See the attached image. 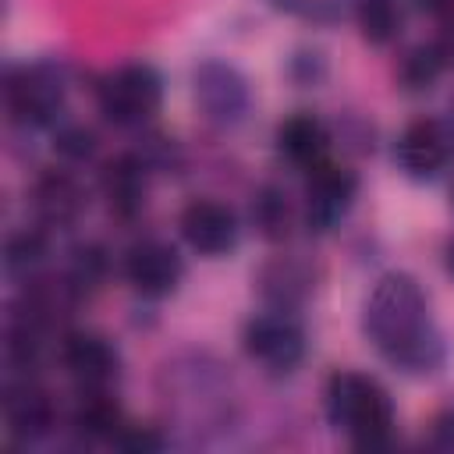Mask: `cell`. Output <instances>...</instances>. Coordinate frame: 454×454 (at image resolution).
Segmentation results:
<instances>
[{
	"instance_id": "cell-3",
	"label": "cell",
	"mask_w": 454,
	"mask_h": 454,
	"mask_svg": "<svg viewBox=\"0 0 454 454\" xmlns=\"http://www.w3.org/2000/svg\"><path fill=\"white\" fill-rule=\"evenodd\" d=\"M163 96V82L149 64H124L99 82V110L106 121L135 128L145 124Z\"/></svg>"
},
{
	"instance_id": "cell-23",
	"label": "cell",
	"mask_w": 454,
	"mask_h": 454,
	"mask_svg": "<svg viewBox=\"0 0 454 454\" xmlns=\"http://www.w3.org/2000/svg\"><path fill=\"white\" fill-rule=\"evenodd\" d=\"M117 443H121L124 450H160V447H163V440H160L153 429H142V426H124V429L117 433Z\"/></svg>"
},
{
	"instance_id": "cell-9",
	"label": "cell",
	"mask_w": 454,
	"mask_h": 454,
	"mask_svg": "<svg viewBox=\"0 0 454 454\" xmlns=\"http://www.w3.org/2000/svg\"><path fill=\"white\" fill-rule=\"evenodd\" d=\"M450 149H454L450 131L433 117H419L397 138V163L411 177H433L447 167Z\"/></svg>"
},
{
	"instance_id": "cell-16",
	"label": "cell",
	"mask_w": 454,
	"mask_h": 454,
	"mask_svg": "<svg viewBox=\"0 0 454 454\" xmlns=\"http://www.w3.org/2000/svg\"><path fill=\"white\" fill-rule=\"evenodd\" d=\"M74 429L89 440H106V436L117 440V433L124 429L121 404L106 390H85V397L74 408Z\"/></svg>"
},
{
	"instance_id": "cell-5",
	"label": "cell",
	"mask_w": 454,
	"mask_h": 454,
	"mask_svg": "<svg viewBox=\"0 0 454 454\" xmlns=\"http://www.w3.org/2000/svg\"><path fill=\"white\" fill-rule=\"evenodd\" d=\"M195 103L202 106V114L220 124V128H234L245 121L248 114V82L241 78V71H234L223 60H206L195 71Z\"/></svg>"
},
{
	"instance_id": "cell-1",
	"label": "cell",
	"mask_w": 454,
	"mask_h": 454,
	"mask_svg": "<svg viewBox=\"0 0 454 454\" xmlns=\"http://www.w3.org/2000/svg\"><path fill=\"white\" fill-rule=\"evenodd\" d=\"M365 333L394 365L429 372L443 358V337L429 316L422 287L408 273H387L365 298Z\"/></svg>"
},
{
	"instance_id": "cell-27",
	"label": "cell",
	"mask_w": 454,
	"mask_h": 454,
	"mask_svg": "<svg viewBox=\"0 0 454 454\" xmlns=\"http://www.w3.org/2000/svg\"><path fill=\"white\" fill-rule=\"evenodd\" d=\"M447 266H450V273H454V245H450V252H447Z\"/></svg>"
},
{
	"instance_id": "cell-8",
	"label": "cell",
	"mask_w": 454,
	"mask_h": 454,
	"mask_svg": "<svg viewBox=\"0 0 454 454\" xmlns=\"http://www.w3.org/2000/svg\"><path fill=\"white\" fill-rule=\"evenodd\" d=\"M355 174L323 160L309 170V188H305V206H309V223L316 231H326L333 227L348 209H351V199H355Z\"/></svg>"
},
{
	"instance_id": "cell-13",
	"label": "cell",
	"mask_w": 454,
	"mask_h": 454,
	"mask_svg": "<svg viewBox=\"0 0 454 454\" xmlns=\"http://www.w3.org/2000/svg\"><path fill=\"white\" fill-rule=\"evenodd\" d=\"M32 199H35L39 220L50 223V227H71V223L82 216V209H85V192H82V184H78L71 174H60V170L43 174V177L35 181Z\"/></svg>"
},
{
	"instance_id": "cell-25",
	"label": "cell",
	"mask_w": 454,
	"mask_h": 454,
	"mask_svg": "<svg viewBox=\"0 0 454 454\" xmlns=\"http://www.w3.org/2000/svg\"><path fill=\"white\" fill-rule=\"evenodd\" d=\"M436 440H440V443H447V447L454 443V408H450V411H443V415L436 419Z\"/></svg>"
},
{
	"instance_id": "cell-11",
	"label": "cell",
	"mask_w": 454,
	"mask_h": 454,
	"mask_svg": "<svg viewBox=\"0 0 454 454\" xmlns=\"http://www.w3.org/2000/svg\"><path fill=\"white\" fill-rule=\"evenodd\" d=\"M181 234L184 241L202 255H223L238 245V216L213 199H195L181 213Z\"/></svg>"
},
{
	"instance_id": "cell-2",
	"label": "cell",
	"mask_w": 454,
	"mask_h": 454,
	"mask_svg": "<svg viewBox=\"0 0 454 454\" xmlns=\"http://www.w3.org/2000/svg\"><path fill=\"white\" fill-rule=\"evenodd\" d=\"M330 422L355 447H383L394 433V404L387 390L365 372H337L326 387Z\"/></svg>"
},
{
	"instance_id": "cell-20",
	"label": "cell",
	"mask_w": 454,
	"mask_h": 454,
	"mask_svg": "<svg viewBox=\"0 0 454 454\" xmlns=\"http://www.w3.org/2000/svg\"><path fill=\"white\" fill-rule=\"evenodd\" d=\"M440 71H443V60H440V53L429 43V46H419V50L408 53V60L401 67V78H404L408 89H426Z\"/></svg>"
},
{
	"instance_id": "cell-18",
	"label": "cell",
	"mask_w": 454,
	"mask_h": 454,
	"mask_svg": "<svg viewBox=\"0 0 454 454\" xmlns=\"http://www.w3.org/2000/svg\"><path fill=\"white\" fill-rule=\"evenodd\" d=\"M255 223L262 227L266 238H284L291 231V209H287V195L266 188L255 199Z\"/></svg>"
},
{
	"instance_id": "cell-17",
	"label": "cell",
	"mask_w": 454,
	"mask_h": 454,
	"mask_svg": "<svg viewBox=\"0 0 454 454\" xmlns=\"http://www.w3.org/2000/svg\"><path fill=\"white\" fill-rule=\"evenodd\" d=\"M358 28L369 43L383 46L401 32V4L397 0H355Z\"/></svg>"
},
{
	"instance_id": "cell-4",
	"label": "cell",
	"mask_w": 454,
	"mask_h": 454,
	"mask_svg": "<svg viewBox=\"0 0 454 454\" xmlns=\"http://www.w3.org/2000/svg\"><path fill=\"white\" fill-rule=\"evenodd\" d=\"M64 106V78L50 64L18 67L7 78V110L18 124H50Z\"/></svg>"
},
{
	"instance_id": "cell-22",
	"label": "cell",
	"mask_w": 454,
	"mask_h": 454,
	"mask_svg": "<svg viewBox=\"0 0 454 454\" xmlns=\"http://www.w3.org/2000/svg\"><path fill=\"white\" fill-rule=\"evenodd\" d=\"M92 149H96V135H92L89 128H82V124H64V128L57 131V153H64V156H71V160H85V156H92Z\"/></svg>"
},
{
	"instance_id": "cell-19",
	"label": "cell",
	"mask_w": 454,
	"mask_h": 454,
	"mask_svg": "<svg viewBox=\"0 0 454 454\" xmlns=\"http://www.w3.org/2000/svg\"><path fill=\"white\" fill-rule=\"evenodd\" d=\"M43 252H46V241H43L39 231H18L7 241V270L11 273H28L43 259Z\"/></svg>"
},
{
	"instance_id": "cell-14",
	"label": "cell",
	"mask_w": 454,
	"mask_h": 454,
	"mask_svg": "<svg viewBox=\"0 0 454 454\" xmlns=\"http://www.w3.org/2000/svg\"><path fill=\"white\" fill-rule=\"evenodd\" d=\"M103 195H106L110 213L135 216L145 206V163L131 153L114 156L103 167Z\"/></svg>"
},
{
	"instance_id": "cell-7",
	"label": "cell",
	"mask_w": 454,
	"mask_h": 454,
	"mask_svg": "<svg viewBox=\"0 0 454 454\" xmlns=\"http://www.w3.org/2000/svg\"><path fill=\"white\" fill-rule=\"evenodd\" d=\"M60 362L82 390H106L117 380L121 358L99 333H67L60 340Z\"/></svg>"
},
{
	"instance_id": "cell-15",
	"label": "cell",
	"mask_w": 454,
	"mask_h": 454,
	"mask_svg": "<svg viewBox=\"0 0 454 454\" xmlns=\"http://www.w3.org/2000/svg\"><path fill=\"white\" fill-rule=\"evenodd\" d=\"M277 149L287 163L312 170L326 160V128L312 114H294L277 128Z\"/></svg>"
},
{
	"instance_id": "cell-10",
	"label": "cell",
	"mask_w": 454,
	"mask_h": 454,
	"mask_svg": "<svg viewBox=\"0 0 454 454\" xmlns=\"http://www.w3.org/2000/svg\"><path fill=\"white\" fill-rule=\"evenodd\" d=\"M181 255L163 241H138L124 259L128 284L145 298H167L181 284Z\"/></svg>"
},
{
	"instance_id": "cell-26",
	"label": "cell",
	"mask_w": 454,
	"mask_h": 454,
	"mask_svg": "<svg viewBox=\"0 0 454 454\" xmlns=\"http://www.w3.org/2000/svg\"><path fill=\"white\" fill-rule=\"evenodd\" d=\"M422 11H429V14H436V18H450L454 14V0H415Z\"/></svg>"
},
{
	"instance_id": "cell-24",
	"label": "cell",
	"mask_w": 454,
	"mask_h": 454,
	"mask_svg": "<svg viewBox=\"0 0 454 454\" xmlns=\"http://www.w3.org/2000/svg\"><path fill=\"white\" fill-rule=\"evenodd\" d=\"M433 50L440 53V60H443V67H450L454 64V14L443 21V28H440V35L433 39Z\"/></svg>"
},
{
	"instance_id": "cell-12",
	"label": "cell",
	"mask_w": 454,
	"mask_h": 454,
	"mask_svg": "<svg viewBox=\"0 0 454 454\" xmlns=\"http://www.w3.org/2000/svg\"><path fill=\"white\" fill-rule=\"evenodd\" d=\"M4 419H7L11 436H18V440H39L53 426V404H50L46 390H39L35 383L21 380V383H11L7 387Z\"/></svg>"
},
{
	"instance_id": "cell-21",
	"label": "cell",
	"mask_w": 454,
	"mask_h": 454,
	"mask_svg": "<svg viewBox=\"0 0 454 454\" xmlns=\"http://www.w3.org/2000/svg\"><path fill=\"white\" fill-rule=\"evenodd\" d=\"M273 4H277L280 11L301 18V21H319V25H326V21L344 18V11H348L351 0H273Z\"/></svg>"
},
{
	"instance_id": "cell-6",
	"label": "cell",
	"mask_w": 454,
	"mask_h": 454,
	"mask_svg": "<svg viewBox=\"0 0 454 454\" xmlns=\"http://www.w3.org/2000/svg\"><path fill=\"white\" fill-rule=\"evenodd\" d=\"M245 351L270 372H291L305 355V333L291 316L266 312L245 326Z\"/></svg>"
}]
</instances>
